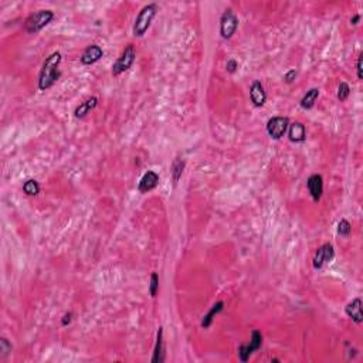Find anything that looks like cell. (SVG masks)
Here are the masks:
<instances>
[{"label": "cell", "mask_w": 363, "mask_h": 363, "mask_svg": "<svg viewBox=\"0 0 363 363\" xmlns=\"http://www.w3.org/2000/svg\"><path fill=\"white\" fill-rule=\"evenodd\" d=\"M60 63H61V54L59 51H54L53 54H50L49 57L46 59L44 64H43V69L40 71L39 88L41 91L51 88L59 81Z\"/></svg>", "instance_id": "1"}, {"label": "cell", "mask_w": 363, "mask_h": 363, "mask_svg": "<svg viewBox=\"0 0 363 363\" xmlns=\"http://www.w3.org/2000/svg\"><path fill=\"white\" fill-rule=\"evenodd\" d=\"M156 11L157 6L155 3H150V4H146L145 7H142L135 23H134V36L135 37H142L146 33L147 29L150 27L152 20L156 16Z\"/></svg>", "instance_id": "2"}, {"label": "cell", "mask_w": 363, "mask_h": 363, "mask_svg": "<svg viewBox=\"0 0 363 363\" xmlns=\"http://www.w3.org/2000/svg\"><path fill=\"white\" fill-rule=\"evenodd\" d=\"M53 19H54V13L51 10H39L26 20V23H24L26 31L31 34L39 33L40 30H43L47 24H50Z\"/></svg>", "instance_id": "3"}, {"label": "cell", "mask_w": 363, "mask_h": 363, "mask_svg": "<svg viewBox=\"0 0 363 363\" xmlns=\"http://www.w3.org/2000/svg\"><path fill=\"white\" fill-rule=\"evenodd\" d=\"M135 59H137L135 47L132 44H129L127 49L122 51L121 57L114 63V66H112V75L114 77H118L122 73L128 71V70L132 67V64L135 63Z\"/></svg>", "instance_id": "4"}, {"label": "cell", "mask_w": 363, "mask_h": 363, "mask_svg": "<svg viewBox=\"0 0 363 363\" xmlns=\"http://www.w3.org/2000/svg\"><path fill=\"white\" fill-rule=\"evenodd\" d=\"M237 27H238V19L234 14V11L231 9L224 10V13L221 14L220 19V34L224 40H228L233 37V34L236 33Z\"/></svg>", "instance_id": "5"}, {"label": "cell", "mask_w": 363, "mask_h": 363, "mask_svg": "<svg viewBox=\"0 0 363 363\" xmlns=\"http://www.w3.org/2000/svg\"><path fill=\"white\" fill-rule=\"evenodd\" d=\"M261 345H263V335H261L260 331L254 329L251 332V341H250V344L241 345L238 348V359L241 362H247L250 359V356L261 348Z\"/></svg>", "instance_id": "6"}, {"label": "cell", "mask_w": 363, "mask_h": 363, "mask_svg": "<svg viewBox=\"0 0 363 363\" xmlns=\"http://www.w3.org/2000/svg\"><path fill=\"white\" fill-rule=\"evenodd\" d=\"M290 127V119L287 117H274L267 122V134L270 137L278 141L284 137Z\"/></svg>", "instance_id": "7"}, {"label": "cell", "mask_w": 363, "mask_h": 363, "mask_svg": "<svg viewBox=\"0 0 363 363\" xmlns=\"http://www.w3.org/2000/svg\"><path fill=\"white\" fill-rule=\"evenodd\" d=\"M335 257V250L334 245L329 244V243H325L324 245H321L316 253L314 255V260H312V265H314L315 270H321L325 264L331 263Z\"/></svg>", "instance_id": "8"}, {"label": "cell", "mask_w": 363, "mask_h": 363, "mask_svg": "<svg viewBox=\"0 0 363 363\" xmlns=\"http://www.w3.org/2000/svg\"><path fill=\"white\" fill-rule=\"evenodd\" d=\"M306 187H308V192L312 197V200L319 202L322 197V193H324V179H322V176L318 173L311 175L306 180Z\"/></svg>", "instance_id": "9"}, {"label": "cell", "mask_w": 363, "mask_h": 363, "mask_svg": "<svg viewBox=\"0 0 363 363\" xmlns=\"http://www.w3.org/2000/svg\"><path fill=\"white\" fill-rule=\"evenodd\" d=\"M250 99L253 102V105L257 108H261L264 107V104L267 102V94H265V89L263 87V84L260 81H254L251 88H250Z\"/></svg>", "instance_id": "10"}, {"label": "cell", "mask_w": 363, "mask_h": 363, "mask_svg": "<svg viewBox=\"0 0 363 363\" xmlns=\"http://www.w3.org/2000/svg\"><path fill=\"white\" fill-rule=\"evenodd\" d=\"M102 56H104L102 49L99 46H97V44H91L81 54V63L84 66H91V64H95L97 61L102 59Z\"/></svg>", "instance_id": "11"}, {"label": "cell", "mask_w": 363, "mask_h": 363, "mask_svg": "<svg viewBox=\"0 0 363 363\" xmlns=\"http://www.w3.org/2000/svg\"><path fill=\"white\" fill-rule=\"evenodd\" d=\"M157 185H159V175L153 170H147L146 173L142 176V179L139 180L138 190L141 193H147V192L153 190Z\"/></svg>", "instance_id": "12"}, {"label": "cell", "mask_w": 363, "mask_h": 363, "mask_svg": "<svg viewBox=\"0 0 363 363\" xmlns=\"http://www.w3.org/2000/svg\"><path fill=\"white\" fill-rule=\"evenodd\" d=\"M345 312L349 318H352V321L356 324H362L363 322V314H362V299L361 298H355L352 302L346 305Z\"/></svg>", "instance_id": "13"}, {"label": "cell", "mask_w": 363, "mask_h": 363, "mask_svg": "<svg viewBox=\"0 0 363 363\" xmlns=\"http://www.w3.org/2000/svg\"><path fill=\"white\" fill-rule=\"evenodd\" d=\"M288 138H290L291 142H295V144L304 142L305 139H306V129H305V125H302L301 122L290 124V127H288Z\"/></svg>", "instance_id": "14"}, {"label": "cell", "mask_w": 363, "mask_h": 363, "mask_svg": "<svg viewBox=\"0 0 363 363\" xmlns=\"http://www.w3.org/2000/svg\"><path fill=\"white\" fill-rule=\"evenodd\" d=\"M97 104H98V98H97V97H91V98L85 99L84 102H81L78 107L75 108V111H74V117L78 119L87 117L89 112L97 107Z\"/></svg>", "instance_id": "15"}, {"label": "cell", "mask_w": 363, "mask_h": 363, "mask_svg": "<svg viewBox=\"0 0 363 363\" xmlns=\"http://www.w3.org/2000/svg\"><path fill=\"white\" fill-rule=\"evenodd\" d=\"M152 362L162 363L165 362V348H163V328H159L156 336V345L152 356Z\"/></svg>", "instance_id": "16"}, {"label": "cell", "mask_w": 363, "mask_h": 363, "mask_svg": "<svg viewBox=\"0 0 363 363\" xmlns=\"http://www.w3.org/2000/svg\"><path fill=\"white\" fill-rule=\"evenodd\" d=\"M223 308H224V302L223 301H218L216 304L212 306V309L205 315V318H203V321H202V326L203 328H209L212 322H213V319H215V316L217 314H220L221 311H223Z\"/></svg>", "instance_id": "17"}, {"label": "cell", "mask_w": 363, "mask_h": 363, "mask_svg": "<svg viewBox=\"0 0 363 363\" xmlns=\"http://www.w3.org/2000/svg\"><path fill=\"white\" fill-rule=\"evenodd\" d=\"M318 97H319V89L311 88L309 91H306V94L302 97L301 102H299V105H301L304 109H311L315 105V102H316Z\"/></svg>", "instance_id": "18"}, {"label": "cell", "mask_w": 363, "mask_h": 363, "mask_svg": "<svg viewBox=\"0 0 363 363\" xmlns=\"http://www.w3.org/2000/svg\"><path fill=\"white\" fill-rule=\"evenodd\" d=\"M185 170V160L180 159V157H176L172 163V167H170V173H172V177H173V183L176 185L179 182V179L182 177V173Z\"/></svg>", "instance_id": "19"}, {"label": "cell", "mask_w": 363, "mask_h": 363, "mask_svg": "<svg viewBox=\"0 0 363 363\" xmlns=\"http://www.w3.org/2000/svg\"><path fill=\"white\" fill-rule=\"evenodd\" d=\"M23 192H24L27 196H37L40 193V185L36 182V180L29 179V180H26L24 185H23Z\"/></svg>", "instance_id": "20"}, {"label": "cell", "mask_w": 363, "mask_h": 363, "mask_svg": "<svg viewBox=\"0 0 363 363\" xmlns=\"http://www.w3.org/2000/svg\"><path fill=\"white\" fill-rule=\"evenodd\" d=\"M351 231H352V226H351V223L348 221V220H345L342 218L339 223H338V234L341 237H348L351 234Z\"/></svg>", "instance_id": "21"}, {"label": "cell", "mask_w": 363, "mask_h": 363, "mask_svg": "<svg viewBox=\"0 0 363 363\" xmlns=\"http://www.w3.org/2000/svg\"><path fill=\"white\" fill-rule=\"evenodd\" d=\"M349 94H351V87H349V84L345 82V81H342V82L339 84V87H338V99H339V101H346L348 97H349Z\"/></svg>", "instance_id": "22"}, {"label": "cell", "mask_w": 363, "mask_h": 363, "mask_svg": "<svg viewBox=\"0 0 363 363\" xmlns=\"http://www.w3.org/2000/svg\"><path fill=\"white\" fill-rule=\"evenodd\" d=\"M157 291H159V277L156 273H152L150 275V284H149V294L150 296H156Z\"/></svg>", "instance_id": "23"}, {"label": "cell", "mask_w": 363, "mask_h": 363, "mask_svg": "<svg viewBox=\"0 0 363 363\" xmlns=\"http://www.w3.org/2000/svg\"><path fill=\"white\" fill-rule=\"evenodd\" d=\"M10 352H11V344H10L6 338H1L0 339V358L4 359Z\"/></svg>", "instance_id": "24"}, {"label": "cell", "mask_w": 363, "mask_h": 363, "mask_svg": "<svg viewBox=\"0 0 363 363\" xmlns=\"http://www.w3.org/2000/svg\"><path fill=\"white\" fill-rule=\"evenodd\" d=\"M226 69H227V71L230 73V74H233V73H236V70L238 69V64H237L236 60H233V59L228 60V61H227Z\"/></svg>", "instance_id": "25"}, {"label": "cell", "mask_w": 363, "mask_h": 363, "mask_svg": "<svg viewBox=\"0 0 363 363\" xmlns=\"http://www.w3.org/2000/svg\"><path fill=\"white\" fill-rule=\"evenodd\" d=\"M295 77H296V71H295V70H290V71L285 74L284 77L285 82H287V84H291V82L295 79Z\"/></svg>", "instance_id": "26"}, {"label": "cell", "mask_w": 363, "mask_h": 363, "mask_svg": "<svg viewBox=\"0 0 363 363\" xmlns=\"http://www.w3.org/2000/svg\"><path fill=\"white\" fill-rule=\"evenodd\" d=\"M356 69H358V78L362 79L363 78V73H362V56L358 59V66H356Z\"/></svg>", "instance_id": "27"}, {"label": "cell", "mask_w": 363, "mask_h": 363, "mask_svg": "<svg viewBox=\"0 0 363 363\" xmlns=\"http://www.w3.org/2000/svg\"><path fill=\"white\" fill-rule=\"evenodd\" d=\"M71 318H73V314H71V312L64 315V316H63V319H61V325H63V326H67V325L71 322Z\"/></svg>", "instance_id": "28"}, {"label": "cell", "mask_w": 363, "mask_h": 363, "mask_svg": "<svg viewBox=\"0 0 363 363\" xmlns=\"http://www.w3.org/2000/svg\"><path fill=\"white\" fill-rule=\"evenodd\" d=\"M359 20H361V16H359V14H356V16H354V17L351 19V23H352V24H358V21H359Z\"/></svg>", "instance_id": "29"}]
</instances>
